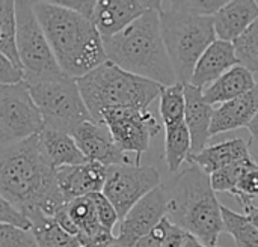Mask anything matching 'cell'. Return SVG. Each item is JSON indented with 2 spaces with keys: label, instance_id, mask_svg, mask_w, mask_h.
<instances>
[{
  "label": "cell",
  "instance_id": "44",
  "mask_svg": "<svg viewBox=\"0 0 258 247\" xmlns=\"http://www.w3.org/2000/svg\"><path fill=\"white\" fill-rule=\"evenodd\" d=\"M80 247H83V246H80Z\"/></svg>",
  "mask_w": 258,
  "mask_h": 247
},
{
  "label": "cell",
  "instance_id": "37",
  "mask_svg": "<svg viewBox=\"0 0 258 247\" xmlns=\"http://www.w3.org/2000/svg\"><path fill=\"white\" fill-rule=\"evenodd\" d=\"M169 223H171V220L168 217H165L156 229H153L147 237L141 238L133 247H162V243H163L166 232H168Z\"/></svg>",
  "mask_w": 258,
  "mask_h": 247
},
{
  "label": "cell",
  "instance_id": "29",
  "mask_svg": "<svg viewBox=\"0 0 258 247\" xmlns=\"http://www.w3.org/2000/svg\"><path fill=\"white\" fill-rule=\"evenodd\" d=\"M251 169H258V164L251 158L237 161L225 169H221L215 174L210 175V181H212V187L216 193H230L233 195V192L236 190L240 178L243 177L245 172L251 171Z\"/></svg>",
  "mask_w": 258,
  "mask_h": 247
},
{
  "label": "cell",
  "instance_id": "13",
  "mask_svg": "<svg viewBox=\"0 0 258 247\" xmlns=\"http://www.w3.org/2000/svg\"><path fill=\"white\" fill-rule=\"evenodd\" d=\"M73 137L88 161H97L107 168L135 164V158H132V154L124 152L116 145L115 139L104 124H98L95 121L83 122L80 127L76 128Z\"/></svg>",
  "mask_w": 258,
  "mask_h": 247
},
{
  "label": "cell",
  "instance_id": "43",
  "mask_svg": "<svg viewBox=\"0 0 258 247\" xmlns=\"http://www.w3.org/2000/svg\"><path fill=\"white\" fill-rule=\"evenodd\" d=\"M107 247H128V246L122 244V243H121V241H119V240L116 238V240H115V241H113L112 244H109V246H107Z\"/></svg>",
  "mask_w": 258,
  "mask_h": 247
},
{
  "label": "cell",
  "instance_id": "39",
  "mask_svg": "<svg viewBox=\"0 0 258 247\" xmlns=\"http://www.w3.org/2000/svg\"><path fill=\"white\" fill-rule=\"evenodd\" d=\"M186 238H187V232L171 222L162 247H183L186 243Z\"/></svg>",
  "mask_w": 258,
  "mask_h": 247
},
{
  "label": "cell",
  "instance_id": "31",
  "mask_svg": "<svg viewBox=\"0 0 258 247\" xmlns=\"http://www.w3.org/2000/svg\"><path fill=\"white\" fill-rule=\"evenodd\" d=\"M231 196L237 199L243 211L254 205V201L258 198V169H251L243 174Z\"/></svg>",
  "mask_w": 258,
  "mask_h": 247
},
{
  "label": "cell",
  "instance_id": "25",
  "mask_svg": "<svg viewBox=\"0 0 258 247\" xmlns=\"http://www.w3.org/2000/svg\"><path fill=\"white\" fill-rule=\"evenodd\" d=\"M33 225L32 231L38 240L39 247H80L77 237L62 229L53 217H47L42 213H36L30 217Z\"/></svg>",
  "mask_w": 258,
  "mask_h": 247
},
{
  "label": "cell",
  "instance_id": "35",
  "mask_svg": "<svg viewBox=\"0 0 258 247\" xmlns=\"http://www.w3.org/2000/svg\"><path fill=\"white\" fill-rule=\"evenodd\" d=\"M92 198H94V202L97 207V214H98V220H100L101 226H104L106 229L113 232L115 225L118 222H121L115 207L110 204V201L103 193H94Z\"/></svg>",
  "mask_w": 258,
  "mask_h": 247
},
{
  "label": "cell",
  "instance_id": "9",
  "mask_svg": "<svg viewBox=\"0 0 258 247\" xmlns=\"http://www.w3.org/2000/svg\"><path fill=\"white\" fill-rule=\"evenodd\" d=\"M44 130L42 115L27 83L0 86V146L27 140Z\"/></svg>",
  "mask_w": 258,
  "mask_h": 247
},
{
  "label": "cell",
  "instance_id": "11",
  "mask_svg": "<svg viewBox=\"0 0 258 247\" xmlns=\"http://www.w3.org/2000/svg\"><path fill=\"white\" fill-rule=\"evenodd\" d=\"M160 186V174L153 166H110L103 195L122 220L141 199Z\"/></svg>",
  "mask_w": 258,
  "mask_h": 247
},
{
  "label": "cell",
  "instance_id": "8",
  "mask_svg": "<svg viewBox=\"0 0 258 247\" xmlns=\"http://www.w3.org/2000/svg\"><path fill=\"white\" fill-rule=\"evenodd\" d=\"M17 47L26 83L51 80L65 75L60 69L47 35L35 14L33 2H15Z\"/></svg>",
  "mask_w": 258,
  "mask_h": 247
},
{
  "label": "cell",
  "instance_id": "6",
  "mask_svg": "<svg viewBox=\"0 0 258 247\" xmlns=\"http://www.w3.org/2000/svg\"><path fill=\"white\" fill-rule=\"evenodd\" d=\"M160 23L177 81L189 85L198 60L218 38L213 17L174 9L162 2Z\"/></svg>",
  "mask_w": 258,
  "mask_h": 247
},
{
  "label": "cell",
  "instance_id": "30",
  "mask_svg": "<svg viewBox=\"0 0 258 247\" xmlns=\"http://www.w3.org/2000/svg\"><path fill=\"white\" fill-rule=\"evenodd\" d=\"M239 63L252 74L258 72V20L234 42Z\"/></svg>",
  "mask_w": 258,
  "mask_h": 247
},
{
  "label": "cell",
  "instance_id": "12",
  "mask_svg": "<svg viewBox=\"0 0 258 247\" xmlns=\"http://www.w3.org/2000/svg\"><path fill=\"white\" fill-rule=\"evenodd\" d=\"M169 201L165 186L157 187L141 199L132 211L119 222L116 238L128 247H133L141 238L147 237L159 223L168 217Z\"/></svg>",
  "mask_w": 258,
  "mask_h": 247
},
{
  "label": "cell",
  "instance_id": "40",
  "mask_svg": "<svg viewBox=\"0 0 258 247\" xmlns=\"http://www.w3.org/2000/svg\"><path fill=\"white\" fill-rule=\"evenodd\" d=\"M249 131V151L258 155V115L252 119V122L246 127Z\"/></svg>",
  "mask_w": 258,
  "mask_h": 247
},
{
  "label": "cell",
  "instance_id": "2",
  "mask_svg": "<svg viewBox=\"0 0 258 247\" xmlns=\"http://www.w3.org/2000/svg\"><path fill=\"white\" fill-rule=\"evenodd\" d=\"M35 14L65 75L80 78L104 62V41L92 20L56 2H33Z\"/></svg>",
  "mask_w": 258,
  "mask_h": 247
},
{
  "label": "cell",
  "instance_id": "23",
  "mask_svg": "<svg viewBox=\"0 0 258 247\" xmlns=\"http://www.w3.org/2000/svg\"><path fill=\"white\" fill-rule=\"evenodd\" d=\"M65 208H67L68 216L71 217L73 223L76 225V228L79 231L77 238H79L80 244H82V241L106 231V228L101 226V223L98 220L97 207H95L92 195L77 198L71 202H67Z\"/></svg>",
  "mask_w": 258,
  "mask_h": 247
},
{
  "label": "cell",
  "instance_id": "41",
  "mask_svg": "<svg viewBox=\"0 0 258 247\" xmlns=\"http://www.w3.org/2000/svg\"><path fill=\"white\" fill-rule=\"evenodd\" d=\"M245 216H246V219L258 229V207L252 205L248 210H245Z\"/></svg>",
  "mask_w": 258,
  "mask_h": 247
},
{
  "label": "cell",
  "instance_id": "15",
  "mask_svg": "<svg viewBox=\"0 0 258 247\" xmlns=\"http://www.w3.org/2000/svg\"><path fill=\"white\" fill-rule=\"evenodd\" d=\"M107 172L109 168L97 161H86L83 164L56 169L57 186L65 202L94 193H103Z\"/></svg>",
  "mask_w": 258,
  "mask_h": 247
},
{
  "label": "cell",
  "instance_id": "22",
  "mask_svg": "<svg viewBox=\"0 0 258 247\" xmlns=\"http://www.w3.org/2000/svg\"><path fill=\"white\" fill-rule=\"evenodd\" d=\"M39 139L45 155L56 169L65 166H77L88 161V158L77 146L73 134L70 133L45 128L39 134Z\"/></svg>",
  "mask_w": 258,
  "mask_h": 247
},
{
  "label": "cell",
  "instance_id": "42",
  "mask_svg": "<svg viewBox=\"0 0 258 247\" xmlns=\"http://www.w3.org/2000/svg\"><path fill=\"white\" fill-rule=\"evenodd\" d=\"M183 247H209L206 246V244H203L198 238H195L194 235H190V234H187V238H186V243H184V246Z\"/></svg>",
  "mask_w": 258,
  "mask_h": 247
},
{
  "label": "cell",
  "instance_id": "4",
  "mask_svg": "<svg viewBox=\"0 0 258 247\" xmlns=\"http://www.w3.org/2000/svg\"><path fill=\"white\" fill-rule=\"evenodd\" d=\"M169 201L168 219L209 247H219L225 232L222 205L212 187L210 175L190 164L165 187Z\"/></svg>",
  "mask_w": 258,
  "mask_h": 247
},
{
  "label": "cell",
  "instance_id": "36",
  "mask_svg": "<svg viewBox=\"0 0 258 247\" xmlns=\"http://www.w3.org/2000/svg\"><path fill=\"white\" fill-rule=\"evenodd\" d=\"M26 80V72L21 65L11 62L8 57L0 56V86L20 85Z\"/></svg>",
  "mask_w": 258,
  "mask_h": 247
},
{
  "label": "cell",
  "instance_id": "20",
  "mask_svg": "<svg viewBox=\"0 0 258 247\" xmlns=\"http://www.w3.org/2000/svg\"><path fill=\"white\" fill-rule=\"evenodd\" d=\"M257 86L254 74L243 65H236L216 81L203 89L204 98L209 104H225L233 101Z\"/></svg>",
  "mask_w": 258,
  "mask_h": 247
},
{
  "label": "cell",
  "instance_id": "17",
  "mask_svg": "<svg viewBox=\"0 0 258 247\" xmlns=\"http://www.w3.org/2000/svg\"><path fill=\"white\" fill-rule=\"evenodd\" d=\"M258 20V3L252 0L227 2L215 15V30L221 41L236 42Z\"/></svg>",
  "mask_w": 258,
  "mask_h": 247
},
{
  "label": "cell",
  "instance_id": "5",
  "mask_svg": "<svg viewBox=\"0 0 258 247\" xmlns=\"http://www.w3.org/2000/svg\"><path fill=\"white\" fill-rule=\"evenodd\" d=\"M83 101L95 122L112 109L148 110L160 98L162 85L135 75L107 60L89 74L76 80Z\"/></svg>",
  "mask_w": 258,
  "mask_h": 247
},
{
  "label": "cell",
  "instance_id": "21",
  "mask_svg": "<svg viewBox=\"0 0 258 247\" xmlns=\"http://www.w3.org/2000/svg\"><path fill=\"white\" fill-rule=\"evenodd\" d=\"M246 158H251L249 145L243 139H233L213 146H207L200 154L192 155L189 163L198 166L207 175H212Z\"/></svg>",
  "mask_w": 258,
  "mask_h": 247
},
{
  "label": "cell",
  "instance_id": "33",
  "mask_svg": "<svg viewBox=\"0 0 258 247\" xmlns=\"http://www.w3.org/2000/svg\"><path fill=\"white\" fill-rule=\"evenodd\" d=\"M0 222L2 225H11L26 231H32L33 228L27 214L3 198H0Z\"/></svg>",
  "mask_w": 258,
  "mask_h": 247
},
{
  "label": "cell",
  "instance_id": "27",
  "mask_svg": "<svg viewBox=\"0 0 258 247\" xmlns=\"http://www.w3.org/2000/svg\"><path fill=\"white\" fill-rule=\"evenodd\" d=\"M0 54L17 65H21L17 47L15 2H0Z\"/></svg>",
  "mask_w": 258,
  "mask_h": 247
},
{
  "label": "cell",
  "instance_id": "1",
  "mask_svg": "<svg viewBox=\"0 0 258 247\" xmlns=\"http://www.w3.org/2000/svg\"><path fill=\"white\" fill-rule=\"evenodd\" d=\"M0 198L23 210L29 219L36 213L54 219L67 204L39 134L0 146Z\"/></svg>",
  "mask_w": 258,
  "mask_h": 247
},
{
  "label": "cell",
  "instance_id": "10",
  "mask_svg": "<svg viewBox=\"0 0 258 247\" xmlns=\"http://www.w3.org/2000/svg\"><path fill=\"white\" fill-rule=\"evenodd\" d=\"M98 124H104L116 145L127 154H135V164L141 166L142 154L163 125L150 110L142 109H112L106 110Z\"/></svg>",
  "mask_w": 258,
  "mask_h": 247
},
{
  "label": "cell",
  "instance_id": "45",
  "mask_svg": "<svg viewBox=\"0 0 258 247\" xmlns=\"http://www.w3.org/2000/svg\"><path fill=\"white\" fill-rule=\"evenodd\" d=\"M257 3H258V2H257Z\"/></svg>",
  "mask_w": 258,
  "mask_h": 247
},
{
  "label": "cell",
  "instance_id": "19",
  "mask_svg": "<svg viewBox=\"0 0 258 247\" xmlns=\"http://www.w3.org/2000/svg\"><path fill=\"white\" fill-rule=\"evenodd\" d=\"M258 115V83L248 94L219 106L212 121V136L248 127Z\"/></svg>",
  "mask_w": 258,
  "mask_h": 247
},
{
  "label": "cell",
  "instance_id": "38",
  "mask_svg": "<svg viewBox=\"0 0 258 247\" xmlns=\"http://www.w3.org/2000/svg\"><path fill=\"white\" fill-rule=\"evenodd\" d=\"M56 3L94 21V14H95V6H97L95 0H86V2L85 0H62V2H56Z\"/></svg>",
  "mask_w": 258,
  "mask_h": 247
},
{
  "label": "cell",
  "instance_id": "32",
  "mask_svg": "<svg viewBox=\"0 0 258 247\" xmlns=\"http://www.w3.org/2000/svg\"><path fill=\"white\" fill-rule=\"evenodd\" d=\"M0 247H39L33 231L0 225Z\"/></svg>",
  "mask_w": 258,
  "mask_h": 247
},
{
  "label": "cell",
  "instance_id": "7",
  "mask_svg": "<svg viewBox=\"0 0 258 247\" xmlns=\"http://www.w3.org/2000/svg\"><path fill=\"white\" fill-rule=\"evenodd\" d=\"M27 86L47 130L73 134L83 122L94 121L76 78L62 75L51 80L32 81L27 83Z\"/></svg>",
  "mask_w": 258,
  "mask_h": 247
},
{
  "label": "cell",
  "instance_id": "34",
  "mask_svg": "<svg viewBox=\"0 0 258 247\" xmlns=\"http://www.w3.org/2000/svg\"><path fill=\"white\" fill-rule=\"evenodd\" d=\"M171 8L192 12L197 15H206V17H213L227 2L222 0H197V2H166Z\"/></svg>",
  "mask_w": 258,
  "mask_h": 247
},
{
  "label": "cell",
  "instance_id": "16",
  "mask_svg": "<svg viewBox=\"0 0 258 247\" xmlns=\"http://www.w3.org/2000/svg\"><path fill=\"white\" fill-rule=\"evenodd\" d=\"M186 116L184 122L192 137V155L200 154L207 146L212 137V121L215 109L204 98L203 89L194 85H186ZM190 160V158H189Z\"/></svg>",
  "mask_w": 258,
  "mask_h": 247
},
{
  "label": "cell",
  "instance_id": "26",
  "mask_svg": "<svg viewBox=\"0 0 258 247\" xmlns=\"http://www.w3.org/2000/svg\"><path fill=\"white\" fill-rule=\"evenodd\" d=\"M186 85L177 81L172 86H163L160 92V116L163 127L184 124L186 116Z\"/></svg>",
  "mask_w": 258,
  "mask_h": 247
},
{
  "label": "cell",
  "instance_id": "3",
  "mask_svg": "<svg viewBox=\"0 0 258 247\" xmlns=\"http://www.w3.org/2000/svg\"><path fill=\"white\" fill-rule=\"evenodd\" d=\"M103 41L107 60L121 69L162 86L177 83L162 35L160 9L147 12L118 35Z\"/></svg>",
  "mask_w": 258,
  "mask_h": 247
},
{
  "label": "cell",
  "instance_id": "18",
  "mask_svg": "<svg viewBox=\"0 0 258 247\" xmlns=\"http://www.w3.org/2000/svg\"><path fill=\"white\" fill-rule=\"evenodd\" d=\"M236 65L240 63L236 54L234 44L216 39L198 60L190 85L204 89Z\"/></svg>",
  "mask_w": 258,
  "mask_h": 247
},
{
  "label": "cell",
  "instance_id": "24",
  "mask_svg": "<svg viewBox=\"0 0 258 247\" xmlns=\"http://www.w3.org/2000/svg\"><path fill=\"white\" fill-rule=\"evenodd\" d=\"M192 157V137L184 124L165 127V161L169 172L177 174Z\"/></svg>",
  "mask_w": 258,
  "mask_h": 247
},
{
  "label": "cell",
  "instance_id": "14",
  "mask_svg": "<svg viewBox=\"0 0 258 247\" xmlns=\"http://www.w3.org/2000/svg\"><path fill=\"white\" fill-rule=\"evenodd\" d=\"M153 9H162V2L97 0L94 24L103 39L112 38Z\"/></svg>",
  "mask_w": 258,
  "mask_h": 247
},
{
  "label": "cell",
  "instance_id": "28",
  "mask_svg": "<svg viewBox=\"0 0 258 247\" xmlns=\"http://www.w3.org/2000/svg\"><path fill=\"white\" fill-rule=\"evenodd\" d=\"M222 217L225 232L230 234L237 247H258V229L246 219L225 205H222Z\"/></svg>",
  "mask_w": 258,
  "mask_h": 247
}]
</instances>
